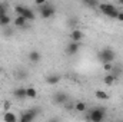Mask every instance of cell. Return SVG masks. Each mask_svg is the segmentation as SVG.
Wrapping results in <instances>:
<instances>
[{"label":"cell","instance_id":"obj_1","mask_svg":"<svg viewBox=\"0 0 123 122\" xmlns=\"http://www.w3.org/2000/svg\"><path fill=\"white\" fill-rule=\"evenodd\" d=\"M106 118V108L94 106L87 112V119L90 122H103Z\"/></svg>","mask_w":123,"mask_h":122},{"label":"cell","instance_id":"obj_2","mask_svg":"<svg viewBox=\"0 0 123 122\" xmlns=\"http://www.w3.org/2000/svg\"><path fill=\"white\" fill-rule=\"evenodd\" d=\"M97 59L102 63H112L116 59V53H115V50L112 47H103L102 50H99Z\"/></svg>","mask_w":123,"mask_h":122},{"label":"cell","instance_id":"obj_3","mask_svg":"<svg viewBox=\"0 0 123 122\" xmlns=\"http://www.w3.org/2000/svg\"><path fill=\"white\" fill-rule=\"evenodd\" d=\"M99 9L103 14L109 16L110 19H117V14H119V10L116 9L115 4L112 3H99Z\"/></svg>","mask_w":123,"mask_h":122},{"label":"cell","instance_id":"obj_4","mask_svg":"<svg viewBox=\"0 0 123 122\" xmlns=\"http://www.w3.org/2000/svg\"><path fill=\"white\" fill-rule=\"evenodd\" d=\"M39 114H40V109H37V108H29L27 111H23L20 114L19 122H34V119L37 118Z\"/></svg>","mask_w":123,"mask_h":122},{"label":"cell","instance_id":"obj_5","mask_svg":"<svg viewBox=\"0 0 123 122\" xmlns=\"http://www.w3.org/2000/svg\"><path fill=\"white\" fill-rule=\"evenodd\" d=\"M14 12L17 13V16L25 17L27 22H33V20L36 19V14H34V12L31 10L30 7H26V6H16V7H14Z\"/></svg>","mask_w":123,"mask_h":122},{"label":"cell","instance_id":"obj_6","mask_svg":"<svg viewBox=\"0 0 123 122\" xmlns=\"http://www.w3.org/2000/svg\"><path fill=\"white\" fill-rule=\"evenodd\" d=\"M39 13L43 19H50L55 13H56V9L52 3H44L40 9H39Z\"/></svg>","mask_w":123,"mask_h":122},{"label":"cell","instance_id":"obj_7","mask_svg":"<svg viewBox=\"0 0 123 122\" xmlns=\"http://www.w3.org/2000/svg\"><path fill=\"white\" fill-rule=\"evenodd\" d=\"M67 101H69V96H67L66 92L60 91V92H56V93L53 95V102H55L56 105H66Z\"/></svg>","mask_w":123,"mask_h":122},{"label":"cell","instance_id":"obj_8","mask_svg":"<svg viewBox=\"0 0 123 122\" xmlns=\"http://www.w3.org/2000/svg\"><path fill=\"white\" fill-rule=\"evenodd\" d=\"M80 49V43H74V42H70L67 46H66V53L69 56H74Z\"/></svg>","mask_w":123,"mask_h":122},{"label":"cell","instance_id":"obj_9","mask_svg":"<svg viewBox=\"0 0 123 122\" xmlns=\"http://www.w3.org/2000/svg\"><path fill=\"white\" fill-rule=\"evenodd\" d=\"M83 32L80 29H73L70 32V42H74V43H79L82 39H83Z\"/></svg>","mask_w":123,"mask_h":122},{"label":"cell","instance_id":"obj_10","mask_svg":"<svg viewBox=\"0 0 123 122\" xmlns=\"http://www.w3.org/2000/svg\"><path fill=\"white\" fill-rule=\"evenodd\" d=\"M60 81H62V75H59V73H53V75H49L46 78V83L47 85H57Z\"/></svg>","mask_w":123,"mask_h":122},{"label":"cell","instance_id":"obj_11","mask_svg":"<svg viewBox=\"0 0 123 122\" xmlns=\"http://www.w3.org/2000/svg\"><path fill=\"white\" fill-rule=\"evenodd\" d=\"M27 59L31 63H39L40 59H42V53L39 50H31V52H29V55H27Z\"/></svg>","mask_w":123,"mask_h":122},{"label":"cell","instance_id":"obj_12","mask_svg":"<svg viewBox=\"0 0 123 122\" xmlns=\"http://www.w3.org/2000/svg\"><path fill=\"white\" fill-rule=\"evenodd\" d=\"M13 96H14L16 99H19V101L26 99V98H27V95H26V88H16V89L13 91Z\"/></svg>","mask_w":123,"mask_h":122},{"label":"cell","instance_id":"obj_13","mask_svg":"<svg viewBox=\"0 0 123 122\" xmlns=\"http://www.w3.org/2000/svg\"><path fill=\"white\" fill-rule=\"evenodd\" d=\"M14 76H16V79H19V81H25V79H27L29 78V72L26 70V69H16L14 70Z\"/></svg>","mask_w":123,"mask_h":122},{"label":"cell","instance_id":"obj_14","mask_svg":"<svg viewBox=\"0 0 123 122\" xmlns=\"http://www.w3.org/2000/svg\"><path fill=\"white\" fill-rule=\"evenodd\" d=\"M3 121L4 122H19V118H17L16 114L7 111V112H4V115H3Z\"/></svg>","mask_w":123,"mask_h":122},{"label":"cell","instance_id":"obj_15","mask_svg":"<svg viewBox=\"0 0 123 122\" xmlns=\"http://www.w3.org/2000/svg\"><path fill=\"white\" fill-rule=\"evenodd\" d=\"M13 25L16 26V27H26V25H27V20L25 19V17H22V16H16L14 17V22H13Z\"/></svg>","mask_w":123,"mask_h":122},{"label":"cell","instance_id":"obj_16","mask_svg":"<svg viewBox=\"0 0 123 122\" xmlns=\"http://www.w3.org/2000/svg\"><path fill=\"white\" fill-rule=\"evenodd\" d=\"M116 81H117V78H116L113 73H106L105 78H103V82H105L106 85H113Z\"/></svg>","mask_w":123,"mask_h":122},{"label":"cell","instance_id":"obj_17","mask_svg":"<svg viewBox=\"0 0 123 122\" xmlns=\"http://www.w3.org/2000/svg\"><path fill=\"white\" fill-rule=\"evenodd\" d=\"M74 109H76L77 112L83 114V112H86V109H87V105H86L85 102H82V101H77V102L74 103Z\"/></svg>","mask_w":123,"mask_h":122},{"label":"cell","instance_id":"obj_18","mask_svg":"<svg viewBox=\"0 0 123 122\" xmlns=\"http://www.w3.org/2000/svg\"><path fill=\"white\" fill-rule=\"evenodd\" d=\"M94 95H96V98H97L99 101H107V99H109V95H107V92L102 91V89H97V91L94 92Z\"/></svg>","mask_w":123,"mask_h":122},{"label":"cell","instance_id":"obj_19","mask_svg":"<svg viewBox=\"0 0 123 122\" xmlns=\"http://www.w3.org/2000/svg\"><path fill=\"white\" fill-rule=\"evenodd\" d=\"M26 95H27V98H30V99H36V98H37V91H36L34 88L29 86V88H26Z\"/></svg>","mask_w":123,"mask_h":122},{"label":"cell","instance_id":"obj_20","mask_svg":"<svg viewBox=\"0 0 123 122\" xmlns=\"http://www.w3.org/2000/svg\"><path fill=\"white\" fill-rule=\"evenodd\" d=\"M10 22H12V19H10V16H9V14H6V16L0 17V26H3V27H7V26L10 25Z\"/></svg>","mask_w":123,"mask_h":122},{"label":"cell","instance_id":"obj_21","mask_svg":"<svg viewBox=\"0 0 123 122\" xmlns=\"http://www.w3.org/2000/svg\"><path fill=\"white\" fill-rule=\"evenodd\" d=\"M7 14V4L6 3H0V17Z\"/></svg>","mask_w":123,"mask_h":122},{"label":"cell","instance_id":"obj_22","mask_svg":"<svg viewBox=\"0 0 123 122\" xmlns=\"http://www.w3.org/2000/svg\"><path fill=\"white\" fill-rule=\"evenodd\" d=\"M83 4L90 6V7H96V6H99V3H97L96 0H85V1H83Z\"/></svg>","mask_w":123,"mask_h":122},{"label":"cell","instance_id":"obj_23","mask_svg":"<svg viewBox=\"0 0 123 122\" xmlns=\"http://www.w3.org/2000/svg\"><path fill=\"white\" fill-rule=\"evenodd\" d=\"M103 69H105L106 73H110L112 69H113V65H112V63H103Z\"/></svg>","mask_w":123,"mask_h":122},{"label":"cell","instance_id":"obj_24","mask_svg":"<svg viewBox=\"0 0 123 122\" xmlns=\"http://www.w3.org/2000/svg\"><path fill=\"white\" fill-rule=\"evenodd\" d=\"M10 105H12V103H10L9 101H6V102L3 103V109H4V112H7V111H9V108H10Z\"/></svg>","mask_w":123,"mask_h":122},{"label":"cell","instance_id":"obj_25","mask_svg":"<svg viewBox=\"0 0 123 122\" xmlns=\"http://www.w3.org/2000/svg\"><path fill=\"white\" fill-rule=\"evenodd\" d=\"M34 3H36V6H40V7H42V6H43L46 1H44V0H36Z\"/></svg>","mask_w":123,"mask_h":122},{"label":"cell","instance_id":"obj_26","mask_svg":"<svg viewBox=\"0 0 123 122\" xmlns=\"http://www.w3.org/2000/svg\"><path fill=\"white\" fill-rule=\"evenodd\" d=\"M117 20H119V22H123V12H119V14H117Z\"/></svg>","mask_w":123,"mask_h":122},{"label":"cell","instance_id":"obj_27","mask_svg":"<svg viewBox=\"0 0 123 122\" xmlns=\"http://www.w3.org/2000/svg\"><path fill=\"white\" fill-rule=\"evenodd\" d=\"M49 122H59V119H57V118H52Z\"/></svg>","mask_w":123,"mask_h":122},{"label":"cell","instance_id":"obj_28","mask_svg":"<svg viewBox=\"0 0 123 122\" xmlns=\"http://www.w3.org/2000/svg\"><path fill=\"white\" fill-rule=\"evenodd\" d=\"M0 76H1V69H0Z\"/></svg>","mask_w":123,"mask_h":122}]
</instances>
